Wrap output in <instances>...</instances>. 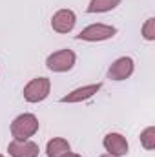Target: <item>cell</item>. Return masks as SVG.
Listing matches in <instances>:
<instances>
[{
	"label": "cell",
	"instance_id": "8",
	"mask_svg": "<svg viewBox=\"0 0 155 157\" xmlns=\"http://www.w3.org/2000/svg\"><path fill=\"white\" fill-rule=\"evenodd\" d=\"M102 146L106 150V154H112L115 157H122L128 155V150H130V144H128V139L119 133V132H110L104 135L102 139Z\"/></svg>",
	"mask_w": 155,
	"mask_h": 157
},
{
	"label": "cell",
	"instance_id": "9",
	"mask_svg": "<svg viewBox=\"0 0 155 157\" xmlns=\"http://www.w3.org/2000/svg\"><path fill=\"white\" fill-rule=\"evenodd\" d=\"M7 154L11 157H39L40 148L31 139H28V141H15L13 139L7 144Z\"/></svg>",
	"mask_w": 155,
	"mask_h": 157
},
{
	"label": "cell",
	"instance_id": "15",
	"mask_svg": "<svg viewBox=\"0 0 155 157\" xmlns=\"http://www.w3.org/2000/svg\"><path fill=\"white\" fill-rule=\"evenodd\" d=\"M99 157H115V155H112V154H102V155H99Z\"/></svg>",
	"mask_w": 155,
	"mask_h": 157
},
{
	"label": "cell",
	"instance_id": "5",
	"mask_svg": "<svg viewBox=\"0 0 155 157\" xmlns=\"http://www.w3.org/2000/svg\"><path fill=\"white\" fill-rule=\"evenodd\" d=\"M75 24H77V15L73 9H59L51 17V28H53V31H57L60 35L71 33L75 29Z\"/></svg>",
	"mask_w": 155,
	"mask_h": 157
},
{
	"label": "cell",
	"instance_id": "16",
	"mask_svg": "<svg viewBox=\"0 0 155 157\" xmlns=\"http://www.w3.org/2000/svg\"><path fill=\"white\" fill-rule=\"evenodd\" d=\"M0 157H4V155H2V154H0Z\"/></svg>",
	"mask_w": 155,
	"mask_h": 157
},
{
	"label": "cell",
	"instance_id": "3",
	"mask_svg": "<svg viewBox=\"0 0 155 157\" xmlns=\"http://www.w3.org/2000/svg\"><path fill=\"white\" fill-rule=\"evenodd\" d=\"M75 62H77V55L73 49H59V51H53L51 55H47L46 68L53 73H66V71L73 70Z\"/></svg>",
	"mask_w": 155,
	"mask_h": 157
},
{
	"label": "cell",
	"instance_id": "1",
	"mask_svg": "<svg viewBox=\"0 0 155 157\" xmlns=\"http://www.w3.org/2000/svg\"><path fill=\"white\" fill-rule=\"evenodd\" d=\"M40 128L37 115L33 113H20L11 122V137L15 141H28L31 139Z\"/></svg>",
	"mask_w": 155,
	"mask_h": 157
},
{
	"label": "cell",
	"instance_id": "4",
	"mask_svg": "<svg viewBox=\"0 0 155 157\" xmlns=\"http://www.w3.org/2000/svg\"><path fill=\"white\" fill-rule=\"evenodd\" d=\"M117 35V28L110 26V24H89L86 26L78 35H75L77 40H84V42H104L110 40Z\"/></svg>",
	"mask_w": 155,
	"mask_h": 157
},
{
	"label": "cell",
	"instance_id": "13",
	"mask_svg": "<svg viewBox=\"0 0 155 157\" xmlns=\"http://www.w3.org/2000/svg\"><path fill=\"white\" fill-rule=\"evenodd\" d=\"M141 35H142V39H144V40L153 42V40H155V18H148V20L142 24Z\"/></svg>",
	"mask_w": 155,
	"mask_h": 157
},
{
	"label": "cell",
	"instance_id": "12",
	"mask_svg": "<svg viewBox=\"0 0 155 157\" xmlns=\"http://www.w3.org/2000/svg\"><path fill=\"white\" fill-rule=\"evenodd\" d=\"M141 144L144 150H155V126H148L141 132Z\"/></svg>",
	"mask_w": 155,
	"mask_h": 157
},
{
	"label": "cell",
	"instance_id": "14",
	"mask_svg": "<svg viewBox=\"0 0 155 157\" xmlns=\"http://www.w3.org/2000/svg\"><path fill=\"white\" fill-rule=\"evenodd\" d=\"M64 157H82V155H78V154H73V152H70V154H66Z\"/></svg>",
	"mask_w": 155,
	"mask_h": 157
},
{
	"label": "cell",
	"instance_id": "11",
	"mask_svg": "<svg viewBox=\"0 0 155 157\" xmlns=\"http://www.w3.org/2000/svg\"><path fill=\"white\" fill-rule=\"evenodd\" d=\"M120 6V0H89L86 11L88 13H108Z\"/></svg>",
	"mask_w": 155,
	"mask_h": 157
},
{
	"label": "cell",
	"instance_id": "7",
	"mask_svg": "<svg viewBox=\"0 0 155 157\" xmlns=\"http://www.w3.org/2000/svg\"><path fill=\"white\" fill-rule=\"evenodd\" d=\"M135 71V60L131 57H119L117 60L112 62L108 70V78L110 80H126L133 75Z\"/></svg>",
	"mask_w": 155,
	"mask_h": 157
},
{
	"label": "cell",
	"instance_id": "10",
	"mask_svg": "<svg viewBox=\"0 0 155 157\" xmlns=\"http://www.w3.org/2000/svg\"><path fill=\"white\" fill-rule=\"evenodd\" d=\"M71 152V144L64 137H53L46 144V155L47 157H64Z\"/></svg>",
	"mask_w": 155,
	"mask_h": 157
},
{
	"label": "cell",
	"instance_id": "2",
	"mask_svg": "<svg viewBox=\"0 0 155 157\" xmlns=\"http://www.w3.org/2000/svg\"><path fill=\"white\" fill-rule=\"evenodd\" d=\"M49 91H51V80L47 77H35L24 86L22 95H24L26 102L37 104L49 97Z\"/></svg>",
	"mask_w": 155,
	"mask_h": 157
},
{
	"label": "cell",
	"instance_id": "6",
	"mask_svg": "<svg viewBox=\"0 0 155 157\" xmlns=\"http://www.w3.org/2000/svg\"><path fill=\"white\" fill-rule=\"evenodd\" d=\"M102 88V82H93V84H86V86H80L71 90L70 93L62 95L60 97V102L62 104H77V102H84L91 97H95Z\"/></svg>",
	"mask_w": 155,
	"mask_h": 157
}]
</instances>
